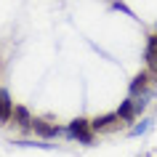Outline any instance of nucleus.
<instances>
[{
  "label": "nucleus",
  "instance_id": "f257e3e1",
  "mask_svg": "<svg viewBox=\"0 0 157 157\" xmlns=\"http://www.w3.org/2000/svg\"><path fill=\"white\" fill-rule=\"evenodd\" d=\"M11 117H13V101L6 88H0V123H8Z\"/></svg>",
  "mask_w": 157,
  "mask_h": 157
},
{
  "label": "nucleus",
  "instance_id": "f03ea898",
  "mask_svg": "<svg viewBox=\"0 0 157 157\" xmlns=\"http://www.w3.org/2000/svg\"><path fill=\"white\" fill-rule=\"evenodd\" d=\"M32 131L37 133V136H43V139H53V136L59 133V128H56V125H48L45 120H35V123H32Z\"/></svg>",
  "mask_w": 157,
  "mask_h": 157
},
{
  "label": "nucleus",
  "instance_id": "7ed1b4c3",
  "mask_svg": "<svg viewBox=\"0 0 157 157\" xmlns=\"http://www.w3.org/2000/svg\"><path fill=\"white\" fill-rule=\"evenodd\" d=\"M13 120L19 123V128H24V131H29L32 128V115L27 112V107H13Z\"/></svg>",
  "mask_w": 157,
  "mask_h": 157
},
{
  "label": "nucleus",
  "instance_id": "20e7f679",
  "mask_svg": "<svg viewBox=\"0 0 157 157\" xmlns=\"http://www.w3.org/2000/svg\"><path fill=\"white\" fill-rule=\"evenodd\" d=\"M115 120H120V117H117V112H109V115L93 117V120H91V128H93V131H104V128H109Z\"/></svg>",
  "mask_w": 157,
  "mask_h": 157
},
{
  "label": "nucleus",
  "instance_id": "39448f33",
  "mask_svg": "<svg viewBox=\"0 0 157 157\" xmlns=\"http://www.w3.org/2000/svg\"><path fill=\"white\" fill-rule=\"evenodd\" d=\"M147 61H149V67L157 72V35H152L149 43H147Z\"/></svg>",
  "mask_w": 157,
  "mask_h": 157
},
{
  "label": "nucleus",
  "instance_id": "423d86ee",
  "mask_svg": "<svg viewBox=\"0 0 157 157\" xmlns=\"http://www.w3.org/2000/svg\"><path fill=\"white\" fill-rule=\"evenodd\" d=\"M147 83H149V72H139L136 77H133V83H131V93L136 96L139 91H144V88H147Z\"/></svg>",
  "mask_w": 157,
  "mask_h": 157
},
{
  "label": "nucleus",
  "instance_id": "0eeeda50",
  "mask_svg": "<svg viewBox=\"0 0 157 157\" xmlns=\"http://www.w3.org/2000/svg\"><path fill=\"white\" fill-rule=\"evenodd\" d=\"M133 115H136V107H133V101H123L120 104V109H117V117H123V120H133Z\"/></svg>",
  "mask_w": 157,
  "mask_h": 157
},
{
  "label": "nucleus",
  "instance_id": "6e6552de",
  "mask_svg": "<svg viewBox=\"0 0 157 157\" xmlns=\"http://www.w3.org/2000/svg\"><path fill=\"white\" fill-rule=\"evenodd\" d=\"M91 128V120H85V117H77L69 123V133H80V131H88Z\"/></svg>",
  "mask_w": 157,
  "mask_h": 157
},
{
  "label": "nucleus",
  "instance_id": "1a4fd4ad",
  "mask_svg": "<svg viewBox=\"0 0 157 157\" xmlns=\"http://www.w3.org/2000/svg\"><path fill=\"white\" fill-rule=\"evenodd\" d=\"M77 141H83V144H91L93 141V128H88V131H80V133H72Z\"/></svg>",
  "mask_w": 157,
  "mask_h": 157
}]
</instances>
